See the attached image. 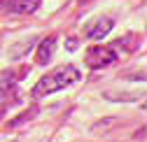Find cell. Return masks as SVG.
Here are the masks:
<instances>
[{
    "instance_id": "7a4b0ae2",
    "label": "cell",
    "mask_w": 147,
    "mask_h": 142,
    "mask_svg": "<svg viewBox=\"0 0 147 142\" xmlns=\"http://www.w3.org/2000/svg\"><path fill=\"white\" fill-rule=\"evenodd\" d=\"M117 61V54L107 47H89L86 54H84V63L91 68V70H100V68H107Z\"/></svg>"
},
{
    "instance_id": "277c9868",
    "label": "cell",
    "mask_w": 147,
    "mask_h": 142,
    "mask_svg": "<svg viewBox=\"0 0 147 142\" xmlns=\"http://www.w3.org/2000/svg\"><path fill=\"white\" fill-rule=\"evenodd\" d=\"M54 49H56V38L42 40L40 47H38V54H35V61H38L40 65H47L51 61V56H54Z\"/></svg>"
},
{
    "instance_id": "ba28073f",
    "label": "cell",
    "mask_w": 147,
    "mask_h": 142,
    "mask_svg": "<svg viewBox=\"0 0 147 142\" xmlns=\"http://www.w3.org/2000/svg\"><path fill=\"white\" fill-rule=\"evenodd\" d=\"M35 114H38V110H30V112H24V114H19V117H16V119H12L9 121V126H19V123H24V121H28V119H33Z\"/></svg>"
},
{
    "instance_id": "6da1fadb",
    "label": "cell",
    "mask_w": 147,
    "mask_h": 142,
    "mask_svg": "<svg viewBox=\"0 0 147 142\" xmlns=\"http://www.w3.org/2000/svg\"><path fill=\"white\" fill-rule=\"evenodd\" d=\"M80 79H82V72L75 65H61L56 70H51L49 75H45L33 86V98H45L49 93H56L61 88H68L72 84H77Z\"/></svg>"
},
{
    "instance_id": "9c48e42d",
    "label": "cell",
    "mask_w": 147,
    "mask_h": 142,
    "mask_svg": "<svg viewBox=\"0 0 147 142\" xmlns=\"http://www.w3.org/2000/svg\"><path fill=\"white\" fill-rule=\"evenodd\" d=\"M77 47V40H68V49H75Z\"/></svg>"
},
{
    "instance_id": "3957f363",
    "label": "cell",
    "mask_w": 147,
    "mask_h": 142,
    "mask_svg": "<svg viewBox=\"0 0 147 142\" xmlns=\"http://www.w3.org/2000/svg\"><path fill=\"white\" fill-rule=\"evenodd\" d=\"M112 26H115V21L110 19V16H96L94 21H89L84 26V35L89 40H103L105 35L112 30Z\"/></svg>"
},
{
    "instance_id": "52a82bcc",
    "label": "cell",
    "mask_w": 147,
    "mask_h": 142,
    "mask_svg": "<svg viewBox=\"0 0 147 142\" xmlns=\"http://www.w3.org/2000/svg\"><path fill=\"white\" fill-rule=\"evenodd\" d=\"M103 98H107V100H136L138 96H136V93H117V91H105V93H103Z\"/></svg>"
},
{
    "instance_id": "5b68a950",
    "label": "cell",
    "mask_w": 147,
    "mask_h": 142,
    "mask_svg": "<svg viewBox=\"0 0 147 142\" xmlns=\"http://www.w3.org/2000/svg\"><path fill=\"white\" fill-rule=\"evenodd\" d=\"M40 7V0H12L9 3V9L14 14H33L38 12Z\"/></svg>"
},
{
    "instance_id": "8992f818",
    "label": "cell",
    "mask_w": 147,
    "mask_h": 142,
    "mask_svg": "<svg viewBox=\"0 0 147 142\" xmlns=\"http://www.w3.org/2000/svg\"><path fill=\"white\" fill-rule=\"evenodd\" d=\"M33 38H28V40H24V42H19V44H14L12 49H9V58H21L24 54H26V51L33 47Z\"/></svg>"
}]
</instances>
